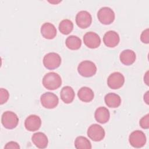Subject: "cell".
Masks as SVG:
<instances>
[{
	"label": "cell",
	"mask_w": 149,
	"mask_h": 149,
	"mask_svg": "<svg viewBox=\"0 0 149 149\" xmlns=\"http://www.w3.org/2000/svg\"><path fill=\"white\" fill-rule=\"evenodd\" d=\"M75 94L73 89L69 86H64L60 93L61 100L65 104L71 103L74 98Z\"/></svg>",
	"instance_id": "18"
},
{
	"label": "cell",
	"mask_w": 149,
	"mask_h": 149,
	"mask_svg": "<svg viewBox=\"0 0 149 149\" xmlns=\"http://www.w3.org/2000/svg\"><path fill=\"white\" fill-rule=\"evenodd\" d=\"M1 122L5 128L12 129L17 126L19 118L15 112L7 111L2 113L1 116Z\"/></svg>",
	"instance_id": "3"
},
{
	"label": "cell",
	"mask_w": 149,
	"mask_h": 149,
	"mask_svg": "<svg viewBox=\"0 0 149 149\" xmlns=\"http://www.w3.org/2000/svg\"><path fill=\"white\" fill-rule=\"evenodd\" d=\"M113 10L107 6L101 8L97 12V17L99 21L104 24H110L115 20Z\"/></svg>",
	"instance_id": "5"
},
{
	"label": "cell",
	"mask_w": 149,
	"mask_h": 149,
	"mask_svg": "<svg viewBox=\"0 0 149 149\" xmlns=\"http://www.w3.org/2000/svg\"><path fill=\"white\" fill-rule=\"evenodd\" d=\"M65 44L69 49L71 50H77L80 48L81 41L77 36L72 35L66 38Z\"/></svg>",
	"instance_id": "21"
},
{
	"label": "cell",
	"mask_w": 149,
	"mask_h": 149,
	"mask_svg": "<svg viewBox=\"0 0 149 149\" xmlns=\"http://www.w3.org/2000/svg\"><path fill=\"white\" fill-rule=\"evenodd\" d=\"M74 146L77 149H91L92 147L89 140L84 136H78L76 138Z\"/></svg>",
	"instance_id": "23"
},
{
	"label": "cell",
	"mask_w": 149,
	"mask_h": 149,
	"mask_svg": "<svg viewBox=\"0 0 149 149\" xmlns=\"http://www.w3.org/2000/svg\"><path fill=\"white\" fill-rule=\"evenodd\" d=\"M135 52L131 49H125L121 52L119 56L120 62L125 65H130L136 61Z\"/></svg>",
	"instance_id": "16"
},
{
	"label": "cell",
	"mask_w": 149,
	"mask_h": 149,
	"mask_svg": "<svg viewBox=\"0 0 149 149\" xmlns=\"http://www.w3.org/2000/svg\"><path fill=\"white\" fill-rule=\"evenodd\" d=\"M140 40L141 41L145 44L148 43V29H147L143 31L140 36Z\"/></svg>",
	"instance_id": "26"
},
{
	"label": "cell",
	"mask_w": 149,
	"mask_h": 149,
	"mask_svg": "<svg viewBox=\"0 0 149 149\" xmlns=\"http://www.w3.org/2000/svg\"><path fill=\"white\" fill-rule=\"evenodd\" d=\"M43 64L44 66L49 70L58 68L61 63V56L55 52L47 54L43 58Z\"/></svg>",
	"instance_id": "4"
},
{
	"label": "cell",
	"mask_w": 149,
	"mask_h": 149,
	"mask_svg": "<svg viewBox=\"0 0 149 149\" xmlns=\"http://www.w3.org/2000/svg\"><path fill=\"white\" fill-rule=\"evenodd\" d=\"M120 37L118 33L113 30H109L105 33L103 37V41L105 45L110 48L116 47L119 42Z\"/></svg>",
	"instance_id": "13"
},
{
	"label": "cell",
	"mask_w": 149,
	"mask_h": 149,
	"mask_svg": "<svg viewBox=\"0 0 149 149\" xmlns=\"http://www.w3.org/2000/svg\"><path fill=\"white\" fill-rule=\"evenodd\" d=\"M9 97V94L7 90L1 88L0 89V104H3L8 100Z\"/></svg>",
	"instance_id": "24"
},
{
	"label": "cell",
	"mask_w": 149,
	"mask_h": 149,
	"mask_svg": "<svg viewBox=\"0 0 149 149\" xmlns=\"http://www.w3.org/2000/svg\"><path fill=\"white\" fill-rule=\"evenodd\" d=\"M42 84L48 90H56L61 86L62 79L57 73L54 72H49L43 77Z\"/></svg>",
	"instance_id": "1"
},
{
	"label": "cell",
	"mask_w": 149,
	"mask_h": 149,
	"mask_svg": "<svg viewBox=\"0 0 149 149\" xmlns=\"http://www.w3.org/2000/svg\"><path fill=\"white\" fill-rule=\"evenodd\" d=\"M84 44L90 48H97L101 44V38L100 36L93 31L86 33L83 36Z\"/></svg>",
	"instance_id": "11"
},
{
	"label": "cell",
	"mask_w": 149,
	"mask_h": 149,
	"mask_svg": "<svg viewBox=\"0 0 149 149\" xmlns=\"http://www.w3.org/2000/svg\"><path fill=\"white\" fill-rule=\"evenodd\" d=\"M31 140L33 144L38 148H45L47 147L48 140L47 136L42 132H37L33 134Z\"/></svg>",
	"instance_id": "15"
},
{
	"label": "cell",
	"mask_w": 149,
	"mask_h": 149,
	"mask_svg": "<svg viewBox=\"0 0 149 149\" xmlns=\"http://www.w3.org/2000/svg\"><path fill=\"white\" fill-rule=\"evenodd\" d=\"M92 22L91 14L86 10L79 12L76 16V23L81 29H86L90 26Z\"/></svg>",
	"instance_id": "10"
},
{
	"label": "cell",
	"mask_w": 149,
	"mask_h": 149,
	"mask_svg": "<svg viewBox=\"0 0 149 149\" xmlns=\"http://www.w3.org/2000/svg\"><path fill=\"white\" fill-rule=\"evenodd\" d=\"M77 96L81 101L88 102L93 100L94 94L93 91L90 87H82L78 91Z\"/></svg>",
	"instance_id": "20"
},
{
	"label": "cell",
	"mask_w": 149,
	"mask_h": 149,
	"mask_svg": "<svg viewBox=\"0 0 149 149\" xmlns=\"http://www.w3.org/2000/svg\"><path fill=\"white\" fill-rule=\"evenodd\" d=\"M5 148L7 149V148H16V149H19L20 148V146L19 145V144L15 141H9L8 143H6V144L5 145Z\"/></svg>",
	"instance_id": "27"
},
{
	"label": "cell",
	"mask_w": 149,
	"mask_h": 149,
	"mask_svg": "<svg viewBox=\"0 0 149 149\" xmlns=\"http://www.w3.org/2000/svg\"><path fill=\"white\" fill-rule=\"evenodd\" d=\"M144 100L147 104H148V91H147L145 95H144Z\"/></svg>",
	"instance_id": "28"
},
{
	"label": "cell",
	"mask_w": 149,
	"mask_h": 149,
	"mask_svg": "<svg viewBox=\"0 0 149 149\" xmlns=\"http://www.w3.org/2000/svg\"><path fill=\"white\" fill-rule=\"evenodd\" d=\"M41 34L46 39H53L55 37L57 31L55 26L49 22L44 23L41 27Z\"/></svg>",
	"instance_id": "14"
},
{
	"label": "cell",
	"mask_w": 149,
	"mask_h": 149,
	"mask_svg": "<svg viewBox=\"0 0 149 149\" xmlns=\"http://www.w3.org/2000/svg\"><path fill=\"white\" fill-rule=\"evenodd\" d=\"M79 73L85 77L94 76L97 72V67L95 63L90 61L86 60L81 62L77 67Z\"/></svg>",
	"instance_id": "2"
},
{
	"label": "cell",
	"mask_w": 149,
	"mask_h": 149,
	"mask_svg": "<svg viewBox=\"0 0 149 149\" xmlns=\"http://www.w3.org/2000/svg\"><path fill=\"white\" fill-rule=\"evenodd\" d=\"M94 117L98 122L102 124L105 123L109 119L110 113L107 108L100 107L96 109L94 112Z\"/></svg>",
	"instance_id": "17"
},
{
	"label": "cell",
	"mask_w": 149,
	"mask_h": 149,
	"mask_svg": "<svg viewBox=\"0 0 149 149\" xmlns=\"http://www.w3.org/2000/svg\"><path fill=\"white\" fill-rule=\"evenodd\" d=\"M88 137L94 141H101L105 137V133L104 128L98 124H93L88 128L87 132Z\"/></svg>",
	"instance_id": "8"
},
{
	"label": "cell",
	"mask_w": 149,
	"mask_h": 149,
	"mask_svg": "<svg viewBox=\"0 0 149 149\" xmlns=\"http://www.w3.org/2000/svg\"><path fill=\"white\" fill-rule=\"evenodd\" d=\"M40 102L44 108L52 109L58 105L59 103V99L58 96L54 93L47 92L41 95Z\"/></svg>",
	"instance_id": "7"
},
{
	"label": "cell",
	"mask_w": 149,
	"mask_h": 149,
	"mask_svg": "<svg viewBox=\"0 0 149 149\" xmlns=\"http://www.w3.org/2000/svg\"><path fill=\"white\" fill-rule=\"evenodd\" d=\"M140 126L145 129L149 128V115L148 113L146 114L145 116L142 117L139 122Z\"/></svg>",
	"instance_id": "25"
},
{
	"label": "cell",
	"mask_w": 149,
	"mask_h": 149,
	"mask_svg": "<svg viewBox=\"0 0 149 149\" xmlns=\"http://www.w3.org/2000/svg\"><path fill=\"white\" fill-rule=\"evenodd\" d=\"M130 145L134 148H141L146 143V137L144 133L141 130H135L131 133L129 137Z\"/></svg>",
	"instance_id": "6"
},
{
	"label": "cell",
	"mask_w": 149,
	"mask_h": 149,
	"mask_svg": "<svg viewBox=\"0 0 149 149\" xmlns=\"http://www.w3.org/2000/svg\"><path fill=\"white\" fill-rule=\"evenodd\" d=\"M59 30L60 32L65 35L69 34L73 29V23L69 19L62 20L59 24Z\"/></svg>",
	"instance_id": "22"
},
{
	"label": "cell",
	"mask_w": 149,
	"mask_h": 149,
	"mask_svg": "<svg viewBox=\"0 0 149 149\" xmlns=\"http://www.w3.org/2000/svg\"><path fill=\"white\" fill-rule=\"evenodd\" d=\"M105 104L110 108H117L121 104V98L118 94L109 93L105 95L104 97Z\"/></svg>",
	"instance_id": "19"
},
{
	"label": "cell",
	"mask_w": 149,
	"mask_h": 149,
	"mask_svg": "<svg viewBox=\"0 0 149 149\" xmlns=\"http://www.w3.org/2000/svg\"><path fill=\"white\" fill-rule=\"evenodd\" d=\"M41 125V118L36 115H30L24 121L26 129L30 132H34L40 129Z\"/></svg>",
	"instance_id": "12"
},
{
	"label": "cell",
	"mask_w": 149,
	"mask_h": 149,
	"mask_svg": "<svg viewBox=\"0 0 149 149\" xmlns=\"http://www.w3.org/2000/svg\"><path fill=\"white\" fill-rule=\"evenodd\" d=\"M125 83L124 76L119 72L111 73L108 77L107 84L112 89H118L123 86Z\"/></svg>",
	"instance_id": "9"
}]
</instances>
